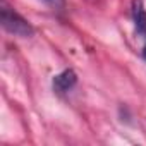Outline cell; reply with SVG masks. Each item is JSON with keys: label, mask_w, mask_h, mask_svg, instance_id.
<instances>
[{"label": "cell", "mask_w": 146, "mask_h": 146, "mask_svg": "<svg viewBox=\"0 0 146 146\" xmlns=\"http://www.w3.org/2000/svg\"><path fill=\"white\" fill-rule=\"evenodd\" d=\"M0 19H2L4 29L9 31L11 35L21 36V38H28V36L33 35L31 24L23 16H19L12 7H9L5 0H2V7H0Z\"/></svg>", "instance_id": "6da1fadb"}, {"label": "cell", "mask_w": 146, "mask_h": 146, "mask_svg": "<svg viewBox=\"0 0 146 146\" xmlns=\"http://www.w3.org/2000/svg\"><path fill=\"white\" fill-rule=\"evenodd\" d=\"M78 83V76H76V72L72 70V69H65L64 72H60L58 76L53 78V90L58 93V95H64L67 91H70L72 88L76 86Z\"/></svg>", "instance_id": "7a4b0ae2"}, {"label": "cell", "mask_w": 146, "mask_h": 146, "mask_svg": "<svg viewBox=\"0 0 146 146\" xmlns=\"http://www.w3.org/2000/svg\"><path fill=\"white\" fill-rule=\"evenodd\" d=\"M132 19L136 33L146 40V9L143 5V0H132Z\"/></svg>", "instance_id": "3957f363"}, {"label": "cell", "mask_w": 146, "mask_h": 146, "mask_svg": "<svg viewBox=\"0 0 146 146\" xmlns=\"http://www.w3.org/2000/svg\"><path fill=\"white\" fill-rule=\"evenodd\" d=\"M45 2H46L50 7L57 9V11H60V9L64 7V0H45Z\"/></svg>", "instance_id": "277c9868"}, {"label": "cell", "mask_w": 146, "mask_h": 146, "mask_svg": "<svg viewBox=\"0 0 146 146\" xmlns=\"http://www.w3.org/2000/svg\"><path fill=\"white\" fill-rule=\"evenodd\" d=\"M143 57L146 58V43H144V48H143Z\"/></svg>", "instance_id": "5b68a950"}]
</instances>
